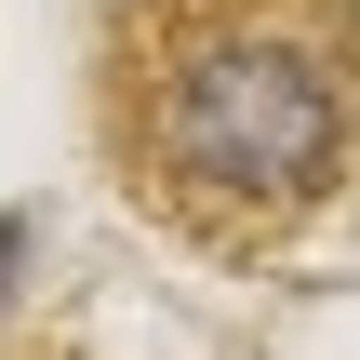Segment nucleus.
I'll use <instances>...</instances> for the list:
<instances>
[{"mask_svg":"<svg viewBox=\"0 0 360 360\" xmlns=\"http://www.w3.org/2000/svg\"><path fill=\"white\" fill-rule=\"evenodd\" d=\"M94 134L174 240L281 254L360 174V0H120Z\"/></svg>","mask_w":360,"mask_h":360,"instance_id":"f257e3e1","label":"nucleus"},{"mask_svg":"<svg viewBox=\"0 0 360 360\" xmlns=\"http://www.w3.org/2000/svg\"><path fill=\"white\" fill-rule=\"evenodd\" d=\"M13 267H27V227H13V214H0V294H13Z\"/></svg>","mask_w":360,"mask_h":360,"instance_id":"f03ea898","label":"nucleus"}]
</instances>
